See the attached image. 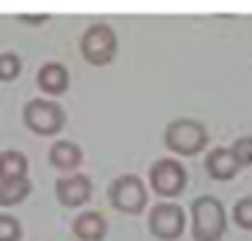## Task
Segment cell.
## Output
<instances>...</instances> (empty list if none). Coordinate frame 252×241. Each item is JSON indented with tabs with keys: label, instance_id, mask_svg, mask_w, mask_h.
Segmentation results:
<instances>
[{
	"label": "cell",
	"instance_id": "6da1fadb",
	"mask_svg": "<svg viewBox=\"0 0 252 241\" xmlns=\"http://www.w3.org/2000/svg\"><path fill=\"white\" fill-rule=\"evenodd\" d=\"M252 165V136H239L230 147H217L206 152L203 168L214 181H230L241 168Z\"/></svg>",
	"mask_w": 252,
	"mask_h": 241
},
{
	"label": "cell",
	"instance_id": "7a4b0ae2",
	"mask_svg": "<svg viewBox=\"0 0 252 241\" xmlns=\"http://www.w3.org/2000/svg\"><path fill=\"white\" fill-rule=\"evenodd\" d=\"M228 228V211L214 195H201L190 203V233L195 241H220Z\"/></svg>",
	"mask_w": 252,
	"mask_h": 241
},
{
	"label": "cell",
	"instance_id": "3957f363",
	"mask_svg": "<svg viewBox=\"0 0 252 241\" xmlns=\"http://www.w3.org/2000/svg\"><path fill=\"white\" fill-rule=\"evenodd\" d=\"M206 144H209L206 125L192 120V117L171 120L165 125V147H168V152L179 154V157H195L206 149Z\"/></svg>",
	"mask_w": 252,
	"mask_h": 241
},
{
	"label": "cell",
	"instance_id": "277c9868",
	"mask_svg": "<svg viewBox=\"0 0 252 241\" xmlns=\"http://www.w3.org/2000/svg\"><path fill=\"white\" fill-rule=\"evenodd\" d=\"M79 49H82V57L95 68L109 65L117 57V33L111 25L106 22H93L87 30H84L82 41H79Z\"/></svg>",
	"mask_w": 252,
	"mask_h": 241
},
{
	"label": "cell",
	"instance_id": "5b68a950",
	"mask_svg": "<svg viewBox=\"0 0 252 241\" xmlns=\"http://www.w3.org/2000/svg\"><path fill=\"white\" fill-rule=\"evenodd\" d=\"M149 187L165 201H174L187 187V168L176 157H160L149 165Z\"/></svg>",
	"mask_w": 252,
	"mask_h": 241
},
{
	"label": "cell",
	"instance_id": "8992f818",
	"mask_svg": "<svg viewBox=\"0 0 252 241\" xmlns=\"http://www.w3.org/2000/svg\"><path fill=\"white\" fill-rule=\"evenodd\" d=\"M147 225H149V233L160 241H176L182 239L187 228V214L179 203L174 201H160L149 209V217H147Z\"/></svg>",
	"mask_w": 252,
	"mask_h": 241
},
{
	"label": "cell",
	"instance_id": "52a82bcc",
	"mask_svg": "<svg viewBox=\"0 0 252 241\" xmlns=\"http://www.w3.org/2000/svg\"><path fill=\"white\" fill-rule=\"evenodd\" d=\"M22 120L35 136H57L65 127V111L60 103L49 98H35L25 106Z\"/></svg>",
	"mask_w": 252,
	"mask_h": 241
},
{
	"label": "cell",
	"instance_id": "ba28073f",
	"mask_svg": "<svg viewBox=\"0 0 252 241\" xmlns=\"http://www.w3.org/2000/svg\"><path fill=\"white\" fill-rule=\"evenodd\" d=\"M147 184L133 174H122L109 184V203L122 214H141L147 209Z\"/></svg>",
	"mask_w": 252,
	"mask_h": 241
},
{
	"label": "cell",
	"instance_id": "9c48e42d",
	"mask_svg": "<svg viewBox=\"0 0 252 241\" xmlns=\"http://www.w3.org/2000/svg\"><path fill=\"white\" fill-rule=\"evenodd\" d=\"M55 195L63 206L68 209H76V206H84V203L93 198V181L90 176L84 174H68V176H60L55 184Z\"/></svg>",
	"mask_w": 252,
	"mask_h": 241
},
{
	"label": "cell",
	"instance_id": "30bf717a",
	"mask_svg": "<svg viewBox=\"0 0 252 241\" xmlns=\"http://www.w3.org/2000/svg\"><path fill=\"white\" fill-rule=\"evenodd\" d=\"M35 84H38V90L44 95L57 98V95H63L68 90L71 73H68V68L63 65V62H44V65L38 68V73H35Z\"/></svg>",
	"mask_w": 252,
	"mask_h": 241
},
{
	"label": "cell",
	"instance_id": "8fae6325",
	"mask_svg": "<svg viewBox=\"0 0 252 241\" xmlns=\"http://www.w3.org/2000/svg\"><path fill=\"white\" fill-rule=\"evenodd\" d=\"M82 160H84L82 147L73 144V141H65V138H63V141H55L49 149V163L55 165L57 171H65V174H73V171L82 165Z\"/></svg>",
	"mask_w": 252,
	"mask_h": 241
},
{
	"label": "cell",
	"instance_id": "7c38bea8",
	"mask_svg": "<svg viewBox=\"0 0 252 241\" xmlns=\"http://www.w3.org/2000/svg\"><path fill=\"white\" fill-rule=\"evenodd\" d=\"M106 230H109V225L100 211H82L73 219V236L79 241H103Z\"/></svg>",
	"mask_w": 252,
	"mask_h": 241
},
{
	"label": "cell",
	"instance_id": "4fadbf2b",
	"mask_svg": "<svg viewBox=\"0 0 252 241\" xmlns=\"http://www.w3.org/2000/svg\"><path fill=\"white\" fill-rule=\"evenodd\" d=\"M33 192L28 176H19V179H0V206H17L25 198Z\"/></svg>",
	"mask_w": 252,
	"mask_h": 241
},
{
	"label": "cell",
	"instance_id": "5bb4252c",
	"mask_svg": "<svg viewBox=\"0 0 252 241\" xmlns=\"http://www.w3.org/2000/svg\"><path fill=\"white\" fill-rule=\"evenodd\" d=\"M28 176V157L17 149L0 152V179H19Z\"/></svg>",
	"mask_w": 252,
	"mask_h": 241
},
{
	"label": "cell",
	"instance_id": "9a60e30c",
	"mask_svg": "<svg viewBox=\"0 0 252 241\" xmlns=\"http://www.w3.org/2000/svg\"><path fill=\"white\" fill-rule=\"evenodd\" d=\"M22 73V60L14 52H3L0 55V82H14Z\"/></svg>",
	"mask_w": 252,
	"mask_h": 241
},
{
	"label": "cell",
	"instance_id": "2e32d148",
	"mask_svg": "<svg viewBox=\"0 0 252 241\" xmlns=\"http://www.w3.org/2000/svg\"><path fill=\"white\" fill-rule=\"evenodd\" d=\"M0 241H22V225L11 214H0Z\"/></svg>",
	"mask_w": 252,
	"mask_h": 241
},
{
	"label": "cell",
	"instance_id": "e0dca14e",
	"mask_svg": "<svg viewBox=\"0 0 252 241\" xmlns=\"http://www.w3.org/2000/svg\"><path fill=\"white\" fill-rule=\"evenodd\" d=\"M233 222L239 225L241 230H252V195L236 201V206H233Z\"/></svg>",
	"mask_w": 252,
	"mask_h": 241
}]
</instances>
